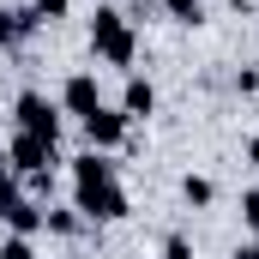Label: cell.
I'll use <instances>...</instances> for the list:
<instances>
[{
  "mask_svg": "<svg viewBox=\"0 0 259 259\" xmlns=\"http://www.w3.org/2000/svg\"><path fill=\"white\" fill-rule=\"evenodd\" d=\"M241 217H247V229H259V187L241 199Z\"/></svg>",
  "mask_w": 259,
  "mask_h": 259,
  "instance_id": "cell-16",
  "label": "cell"
},
{
  "mask_svg": "<svg viewBox=\"0 0 259 259\" xmlns=\"http://www.w3.org/2000/svg\"><path fill=\"white\" fill-rule=\"evenodd\" d=\"M18 133H36V139H61V109L36 91L18 97Z\"/></svg>",
  "mask_w": 259,
  "mask_h": 259,
  "instance_id": "cell-4",
  "label": "cell"
},
{
  "mask_svg": "<svg viewBox=\"0 0 259 259\" xmlns=\"http://www.w3.org/2000/svg\"><path fill=\"white\" fill-rule=\"evenodd\" d=\"M181 193H187V205H211V181H205V175H187Z\"/></svg>",
  "mask_w": 259,
  "mask_h": 259,
  "instance_id": "cell-10",
  "label": "cell"
},
{
  "mask_svg": "<svg viewBox=\"0 0 259 259\" xmlns=\"http://www.w3.org/2000/svg\"><path fill=\"white\" fill-rule=\"evenodd\" d=\"M157 109V91H151V78H127V97H121V115L127 121H145Z\"/></svg>",
  "mask_w": 259,
  "mask_h": 259,
  "instance_id": "cell-8",
  "label": "cell"
},
{
  "mask_svg": "<svg viewBox=\"0 0 259 259\" xmlns=\"http://www.w3.org/2000/svg\"><path fill=\"white\" fill-rule=\"evenodd\" d=\"M84 133H91V151H109V145L127 139V115H121V109H97V115L84 121Z\"/></svg>",
  "mask_w": 259,
  "mask_h": 259,
  "instance_id": "cell-7",
  "label": "cell"
},
{
  "mask_svg": "<svg viewBox=\"0 0 259 259\" xmlns=\"http://www.w3.org/2000/svg\"><path fill=\"white\" fill-rule=\"evenodd\" d=\"M12 36H18V12H6V6H0V49H6Z\"/></svg>",
  "mask_w": 259,
  "mask_h": 259,
  "instance_id": "cell-14",
  "label": "cell"
},
{
  "mask_svg": "<svg viewBox=\"0 0 259 259\" xmlns=\"http://www.w3.org/2000/svg\"><path fill=\"white\" fill-rule=\"evenodd\" d=\"M91 49H97L109 66H133V55H139V42H133V24L121 18V12L97 6V18H91Z\"/></svg>",
  "mask_w": 259,
  "mask_h": 259,
  "instance_id": "cell-2",
  "label": "cell"
},
{
  "mask_svg": "<svg viewBox=\"0 0 259 259\" xmlns=\"http://www.w3.org/2000/svg\"><path fill=\"white\" fill-rule=\"evenodd\" d=\"M0 259H36V253H30V235H12V241L0 247Z\"/></svg>",
  "mask_w": 259,
  "mask_h": 259,
  "instance_id": "cell-13",
  "label": "cell"
},
{
  "mask_svg": "<svg viewBox=\"0 0 259 259\" xmlns=\"http://www.w3.org/2000/svg\"><path fill=\"white\" fill-rule=\"evenodd\" d=\"M247 157H253V163H259V139H253V145H247Z\"/></svg>",
  "mask_w": 259,
  "mask_h": 259,
  "instance_id": "cell-18",
  "label": "cell"
},
{
  "mask_svg": "<svg viewBox=\"0 0 259 259\" xmlns=\"http://www.w3.org/2000/svg\"><path fill=\"white\" fill-rule=\"evenodd\" d=\"M36 6V18H66V0H30Z\"/></svg>",
  "mask_w": 259,
  "mask_h": 259,
  "instance_id": "cell-15",
  "label": "cell"
},
{
  "mask_svg": "<svg viewBox=\"0 0 259 259\" xmlns=\"http://www.w3.org/2000/svg\"><path fill=\"white\" fill-rule=\"evenodd\" d=\"M72 211H84L91 223L127 217V193H121V181H115V163H103L97 151L72 163Z\"/></svg>",
  "mask_w": 259,
  "mask_h": 259,
  "instance_id": "cell-1",
  "label": "cell"
},
{
  "mask_svg": "<svg viewBox=\"0 0 259 259\" xmlns=\"http://www.w3.org/2000/svg\"><path fill=\"white\" fill-rule=\"evenodd\" d=\"M163 12H169L175 24H199V12H205V0H163Z\"/></svg>",
  "mask_w": 259,
  "mask_h": 259,
  "instance_id": "cell-9",
  "label": "cell"
},
{
  "mask_svg": "<svg viewBox=\"0 0 259 259\" xmlns=\"http://www.w3.org/2000/svg\"><path fill=\"white\" fill-rule=\"evenodd\" d=\"M6 163H12L18 175H30V181H36V175H49V169H55V139L18 133V139H12V157H6Z\"/></svg>",
  "mask_w": 259,
  "mask_h": 259,
  "instance_id": "cell-3",
  "label": "cell"
},
{
  "mask_svg": "<svg viewBox=\"0 0 259 259\" xmlns=\"http://www.w3.org/2000/svg\"><path fill=\"white\" fill-rule=\"evenodd\" d=\"M163 259H193V241H187V235H169V241H163Z\"/></svg>",
  "mask_w": 259,
  "mask_h": 259,
  "instance_id": "cell-12",
  "label": "cell"
},
{
  "mask_svg": "<svg viewBox=\"0 0 259 259\" xmlns=\"http://www.w3.org/2000/svg\"><path fill=\"white\" fill-rule=\"evenodd\" d=\"M235 259H259V247H235Z\"/></svg>",
  "mask_w": 259,
  "mask_h": 259,
  "instance_id": "cell-17",
  "label": "cell"
},
{
  "mask_svg": "<svg viewBox=\"0 0 259 259\" xmlns=\"http://www.w3.org/2000/svg\"><path fill=\"white\" fill-rule=\"evenodd\" d=\"M42 223H49V229H55V235H72V229H78V211H49V217H42Z\"/></svg>",
  "mask_w": 259,
  "mask_h": 259,
  "instance_id": "cell-11",
  "label": "cell"
},
{
  "mask_svg": "<svg viewBox=\"0 0 259 259\" xmlns=\"http://www.w3.org/2000/svg\"><path fill=\"white\" fill-rule=\"evenodd\" d=\"M0 217H6V229L12 235H36L42 229V205H30V199H18V187H0Z\"/></svg>",
  "mask_w": 259,
  "mask_h": 259,
  "instance_id": "cell-5",
  "label": "cell"
},
{
  "mask_svg": "<svg viewBox=\"0 0 259 259\" xmlns=\"http://www.w3.org/2000/svg\"><path fill=\"white\" fill-rule=\"evenodd\" d=\"M61 103H66V115L91 121V115L103 109V91H97V78H91V72H72V78H66V91H61Z\"/></svg>",
  "mask_w": 259,
  "mask_h": 259,
  "instance_id": "cell-6",
  "label": "cell"
}]
</instances>
